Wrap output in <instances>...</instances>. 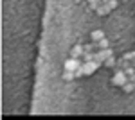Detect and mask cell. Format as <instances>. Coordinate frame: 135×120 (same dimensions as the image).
Returning <instances> with one entry per match:
<instances>
[{
  "instance_id": "8992f818",
  "label": "cell",
  "mask_w": 135,
  "mask_h": 120,
  "mask_svg": "<svg viewBox=\"0 0 135 120\" xmlns=\"http://www.w3.org/2000/svg\"><path fill=\"white\" fill-rule=\"evenodd\" d=\"M90 38H92V41H95V43H97V41L99 40H103L104 38V34H103V30H92V34H90Z\"/></svg>"
},
{
  "instance_id": "3957f363",
  "label": "cell",
  "mask_w": 135,
  "mask_h": 120,
  "mask_svg": "<svg viewBox=\"0 0 135 120\" xmlns=\"http://www.w3.org/2000/svg\"><path fill=\"white\" fill-rule=\"evenodd\" d=\"M83 65V61H79V59H76V58H69V59L65 61V70H72L76 72L79 66Z\"/></svg>"
},
{
  "instance_id": "5bb4252c",
  "label": "cell",
  "mask_w": 135,
  "mask_h": 120,
  "mask_svg": "<svg viewBox=\"0 0 135 120\" xmlns=\"http://www.w3.org/2000/svg\"><path fill=\"white\" fill-rule=\"evenodd\" d=\"M88 4H90V7L95 11V7H97V6H101V4H103V0H88Z\"/></svg>"
},
{
  "instance_id": "ba28073f",
  "label": "cell",
  "mask_w": 135,
  "mask_h": 120,
  "mask_svg": "<svg viewBox=\"0 0 135 120\" xmlns=\"http://www.w3.org/2000/svg\"><path fill=\"white\" fill-rule=\"evenodd\" d=\"M83 63H88V61H94L95 59V52H83Z\"/></svg>"
},
{
  "instance_id": "8fae6325",
  "label": "cell",
  "mask_w": 135,
  "mask_h": 120,
  "mask_svg": "<svg viewBox=\"0 0 135 120\" xmlns=\"http://www.w3.org/2000/svg\"><path fill=\"white\" fill-rule=\"evenodd\" d=\"M74 77H76V72H72V70H65L63 72V79L65 81H72Z\"/></svg>"
},
{
  "instance_id": "52a82bcc",
  "label": "cell",
  "mask_w": 135,
  "mask_h": 120,
  "mask_svg": "<svg viewBox=\"0 0 135 120\" xmlns=\"http://www.w3.org/2000/svg\"><path fill=\"white\" fill-rule=\"evenodd\" d=\"M95 13H97L99 16H104V14H108V13H110V9H108L104 4H101V6H97V7H95Z\"/></svg>"
},
{
  "instance_id": "9c48e42d",
  "label": "cell",
  "mask_w": 135,
  "mask_h": 120,
  "mask_svg": "<svg viewBox=\"0 0 135 120\" xmlns=\"http://www.w3.org/2000/svg\"><path fill=\"white\" fill-rule=\"evenodd\" d=\"M104 66H108V68H114L115 65H117V61H115V58L114 56H110V58H108V59H104V63H103Z\"/></svg>"
},
{
  "instance_id": "6da1fadb",
  "label": "cell",
  "mask_w": 135,
  "mask_h": 120,
  "mask_svg": "<svg viewBox=\"0 0 135 120\" xmlns=\"http://www.w3.org/2000/svg\"><path fill=\"white\" fill-rule=\"evenodd\" d=\"M126 82H128V75H126V72L124 70H121V68H117L114 74V77H112V84L114 86H124Z\"/></svg>"
},
{
  "instance_id": "7c38bea8",
  "label": "cell",
  "mask_w": 135,
  "mask_h": 120,
  "mask_svg": "<svg viewBox=\"0 0 135 120\" xmlns=\"http://www.w3.org/2000/svg\"><path fill=\"white\" fill-rule=\"evenodd\" d=\"M123 58H126L128 61H132V65L135 66V50H132V52H126V54L123 56Z\"/></svg>"
},
{
  "instance_id": "7a4b0ae2",
  "label": "cell",
  "mask_w": 135,
  "mask_h": 120,
  "mask_svg": "<svg viewBox=\"0 0 135 120\" xmlns=\"http://www.w3.org/2000/svg\"><path fill=\"white\" fill-rule=\"evenodd\" d=\"M110 56H114L112 49H99L97 52H95V59H94V61H97L99 65H103L104 59H108Z\"/></svg>"
},
{
  "instance_id": "5b68a950",
  "label": "cell",
  "mask_w": 135,
  "mask_h": 120,
  "mask_svg": "<svg viewBox=\"0 0 135 120\" xmlns=\"http://www.w3.org/2000/svg\"><path fill=\"white\" fill-rule=\"evenodd\" d=\"M123 91H124V93H132V91H135V81L128 79V82L123 86Z\"/></svg>"
},
{
  "instance_id": "4fadbf2b",
  "label": "cell",
  "mask_w": 135,
  "mask_h": 120,
  "mask_svg": "<svg viewBox=\"0 0 135 120\" xmlns=\"http://www.w3.org/2000/svg\"><path fill=\"white\" fill-rule=\"evenodd\" d=\"M104 6H106V7L110 9V13H112V11H114L115 7H117V0H110V2H106Z\"/></svg>"
},
{
  "instance_id": "30bf717a",
  "label": "cell",
  "mask_w": 135,
  "mask_h": 120,
  "mask_svg": "<svg viewBox=\"0 0 135 120\" xmlns=\"http://www.w3.org/2000/svg\"><path fill=\"white\" fill-rule=\"evenodd\" d=\"M99 49H110V43H108L106 38H103V40L97 41V50H99Z\"/></svg>"
},
{
  "instance_id": "277c9868",
  "label": "cell",
  "mask_w": 135,
  "mask_h": 120,
  "mask_svg": "<svg viewBox=\"0 0 135 120\" xmlns=\"http://www.w3.org/2000/svg\"><path fill=\"white\" fill-rule=\"evenodd\" d=\"M83 52H85V47L83 43H76L70 50V58H76V59H81L83 58Z\"/></svg>"
}]
</instances>
